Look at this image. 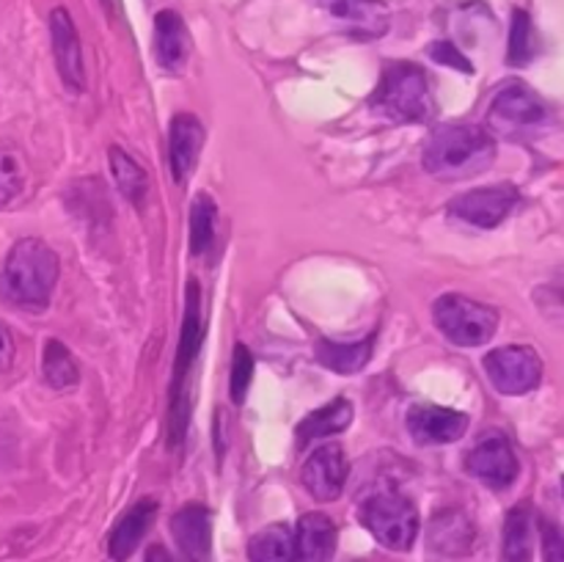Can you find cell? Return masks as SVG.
Here are the masks:
<instances>
[{
	"mask_svg": "<svg viewBox=\"0 0 564 562\" xmlns=\"http://www.w3.org/2000/svg\"><path fill=\"white\" fill-rule=\"evenodd\" d=\"M28 182V163L20 149L9 141H0V207L14 202Z\"/></svg>",
	"mask_w": 564,
	"mask_h": 562,
	"instance_id": "cell-28",
	"label": "cell"
},
{
	"mask_svg": "<svg viewBox=\"0 0 564 562\" xmlns=\"http://www.w3.org/2000/svg\"><path fill=\"white\" fill-rule=\"evenodd\" d=\"M375 350V334L367 339L358 342H334V339H319L314 353H317V361L325 364L328 369L339 375H356L361 372L369 364Z\"/></svg>",
	"mask_w": 564,
	"mask_h": 562,
	"instance_id": "cell-22",
	"label": "cell"
},
{
	"mask_svg": "<svg viewBox=\"0 0 564 562\" xmlns=\"http://www.w3.org/2000/svg\"><path fill=\"white\" fill-rule=\"evenodd\" d=\"M154 516H158V501L154 499H138L124 516L116 521L113 532L108 538V554L116 562H124L127 556L135 554V549L141 545L143 534L152 527Z\"/></svg>",
	"mask_w": 564,
	"mask_h": 562,
	"instance_id": "cell-20",
	"label": "cell"
},
{
	"mask_svg": "<svg viewBox=\"0 0 564 562\" xmlns=\"http://www.w3.org/2000/svg\"><path fill=\"white\" fill-rule=\"evenodd\" d=\"M204 339L202 325V292L196 281L187 284V303L185 320H182L180 347H176L174 364V383H171V402H169V444L180 446L187 435V419H191V400H187V372L198 356V347Z\"/></svg>",
	"mask_w": 564,
	"mask_h": 562,
	"instance_id": "cell-4",
	"label": "cell"
},
{
	"mask_svg": "<svg viewBox=\"0 0 564 562\" xmlns=\"http://www.w3.org/2000/svg\"><path fill=\"white\" fill-rule=\"evenodd\" d=\"M253 380V356L246 345H235V356H231V378H229V395L231 402L240 406L248 395V386Z\"/></svg>",
	"mask_w": 564,
	"mask_h": 562,
	"instance_id": "cell-30",
	"label": "cell"
},
{
	"mask_svg": "<svg viewBox=\"0 0 564 562\" xmlns=\"http://www.w3.org/2000/svg\"><path fill=\"white\" fill-rule=\"evenodd\" d=\"M540 545H543V562H564V532L554 521H540Z\"/></svg>",
	"mask_w": 564,
	"mask_h": 562,
	"instance_id": "cell-31",
	"label": "cell"
},
{
	"mask_svg": "<svg viewBox=\"0 0 564 562\" xmlns=\"http://www.w3.org/2000/svg\"><path fill=\"white\" fill-rule=\"evenodd\" d=\"M143 562H174V560H171V554H169V551H165V545L154 543V545H149V551H147V556H143Z\"/></svg>",
	"mask_w": 564,
	"mask_h": 562,
	"instance_id": "cell-34",
	"label": "cell"
},
{
	"mask_svg": "<svg viewBox=\"0 0 564 562\" xmlns=\"http://www.w3.org/2000/svg\"><path fill=\"white\" fill-rule=\"evenodd\" d=\"M154 55L165 72H182L191 58V33L176 11L163 9L154 17Z\"/></svg>",
	"mask_w": 564,
	"mask_h": 562,
	"instance_id": "cell-18",
	"label": "cell"
},
{
	"mask_svg": "<svg viewBox=\"0 0 564 562\" xmlns=\"http://www.w3.org/2000/svg\"><path fill=\"white\" fill-rule=\"evenodd\" d=\"M545 119V102L523 83L510 80L494 97L488 110V125L499 132H516L534 127Z\"/></svg>",
	"mask_w": 564,
	"mask_h": 562,
	"instance_id": "cell-10",
	"label": "cell"
},
{
	"mask_svg": "<svg viewBox=\"0 0 564 562\" xmlns=\"http://www.w3.org/2000/svg\"><path fill=\"white\" fill-rule=\"evenodd\" d=\"M42 372H44V380H47V383L58 391L72 389V386H77V380H80L77 361L72 358V353L66 350L64 342H58V339L44 342Z\"/></svg>",
	"mask_w": 564,
	"mask_h": 562,
	"instance_id": "cell-26",
	"label": "cell"
},
{
	"mask_svg": "<svg viewBox=\"0 0 564 562\" xmlns=\"http://www.w3.org/2000/svg\"><path fill=\"white\" fill-rule=\"evenodd\" d=\"M466 468L471 477H477L488 488L505 490L518 479L521 463H518L510 439L505 433H499V430H494V433H485L471 446V452L466 455Z\"/></svg>",
	"mask_w": 564,
	"mask_h": 562,
	"instance_id": "cell-8",
	"label": "cell"
},
{
	"mask_svg": "<svg viewBox=\"0 0 564 562\" xmlns=\"http://www.w3.org/2000/svg\"><path fill=\"white\" fill-rule=\"evenodd\" d=\"M534 55V28L532 17L523 9L512 11L510 25V47H507V64L527 66Z\"/></svg>",
	"mask_w": 564,
	"mask_h": 562,
	"instance_id": "cell-29",
	"label": "cell"
},
{
	"mask_svg": "<svg viewBox=\"0 0 564 562\" xmlns=\"http://www.w3.org/2000/svg\"><path fill=\"white\" fill-rule=\"evenodd\" d=\"M251 562H297L295 534L286 523H270L259 529L248 543Z\"/></svg>",
	"mask_w": 564,
	"mask_h": 562,
	"instance_id": "cell-25",
	"label": "cell"
},
{
	"mask_svg": "<svg viewBox=\"0 0 564 562\" xmlns=\"http://www.w3.org/2000/svg\"><path fill=\"white\" fill-rule=\"evenodd\" d=\"M11 361H14V339H11V331L0 320V372H6Z\"/></svg>",
	"mask_w": 564,
	"mask_h": 562,
	"instance_id": "cell-33",
	"label": "cell"
},
{
	"mask_svg": "<svg viewBox=\"0 0 564 562\" xmlns=\"http://www.w3.org/2000/svg\"><path fill=\"white\" fill-rule=\"evenodd\" d=\"M482 367L494 389L507 397L529 395L543 380V358L529 345L496 347L485 356Z\"/></svg>",
	"mask_w": 564,
	"mask_h": 562,
	"instance_id": "cell-7",
	"label": "cell"
},
{
	"mask_svg": "<svg viewBox=\"0 0 564 562\" xmlns=\"http://www.w3.org/2000/svg\"><path fill=\"white\" fill-rule=\"evenodd\" d=\"M347 474H350V463L341 444H323L303 463L301 479L317 501H336L345 490Z\"/></svg>",
	"mask_w": 564,
	"mask_h": 562,
	"instance_id": "cell-12",
	"label": "cell"
},
{
	"mask_svg": "<svg viewBox=\"0 0 564 562\" xmlns=\"http://www.w3.org/2000/svg\"><path fill=\"white\" fill-rule=\"evenodd\" d=\"M408 433L413 435V441L424 446H441L452 444V441H460L466 435L468 413L455 411V408L444 406H413L408 411Z\"/></svg>",
	"mask_w": 564,
	"mask_h": 562,
	"instance_id": "cell-14",
	"label": "cell"
},
{
	"mask_svg": "<svg viewBox=\"0 0 564 562\" xmlns=\"http://www.w3.org/2000/svg\"><path fill=\"white\" fill-rule=\"evenodd\" d=\"M352 422V402L345 397H336L328 406L317 408V411L308 413L301 424H297V446H306L312 441L325 439V435H336L341 430L350 428Z\"/></svg>",
	"mask_w": 564,
	"mask_h": 562,
	"instance_id": "cell-21",
	"label": "cell"
},
{
	"mask_svg": "<svg viewBox=\"0 0 564 562\" xmlns=\"http://www.w3.org/2000/svg\"><path fill=\"white\" fill-rule=\"evenodd\" d=\"M358 518L375 534V540L391 551H408L419 534L416 507L394 488L369 496L361 505Z\"/></svg>",
	"mask_w": 564,
	"mask_h": 562,
	"instance_id": "cell-5",
	"label": "cell"
},
{
	"mask_svg": "<svg viewBox=\"0 0 564 562\" xmlns=\"http://www.w3.org/2000/svg\"><path fill=\"white\" fill-rule=\"evenodd\" d=\"M215 220H218V207H215L209 193H196L191 204V251L193 257H204L213 248L215 240Z\"/></svg>",
	"mask_w": 564,
	"mask_h": 562,
	"instance_id": "cell-27",
	"label": "cell"
},
{
	"mask_svg": "<svg viewBox=\"0 0 564 562\" xmlns=\"http://www.w3.org/2000/svg\"><path fill=\"white\" fill-rule=\"evenodd\" d=\"M330 20L352 39L372 42L380 39L391 25V14L380 0H319Z\"/></svg>",
	"mask_w": 564,
	"mask_h": 562,
	"instance_id": "cell-13",
	"label": "cell"
},
{
	"mask_svg": "<svg viewBox=\"0 0 564 562\" xmlns=\"http://www.w3.org/2000/svg\"><path fill=\"white\" fill-rule=\"evenodd\" d=\"M61 264L53 248L39 237H22L0 268V295L28 312H42L58 284Z\"/></svg>",
	"mask_w": 564,
	"mask_h": 562,
	"instance_id": "cell-1",
	"label": "cell"
},
{
	"mask_svg": "<svg viewBox=\"0 0 564 562\" xmlns=\"http://www.w3.org/2000/svg\"><path fill=\"white\" fill-rule=\"evenodd\" d=\"M435 325L449 342L460 347H479L494 339L499 328V312L460 292H446L435 301Z\"/></svg>",
	"mask_w": 564,
	"mask_h": 562,
	"instance_id": "cell-6",
	"label": "cell"
},
{
	"mask_svg": "<svg viewBox=\"0 0 564 562\" xmlns=\"http://www.w3.org/2000/svg\"><path fill=\"white\" fill-rule=\"evenodd\" d=\"M108 160H110V171H113L116 187L121 191V196H124L132 207L141 209L149 196V176L147 171H143V165L121 147H110Z\"/></svg>",
	"mask_w": 564,
	"mask_h": 562,
	"instance_id": "cell-23",
	"label": "cell"
},
{
	"mask_svg": "<svg viewBox=\"0 0 564 562\" xmlns=\"http://www.w3.org/2000/svg\"><path fill=\"white\" fill-rule=\"evenodd\" d=\"M50 39H53L55 69L69 91H86V64H83V44L77 36V28L72 22V14L58 6L50 14Z\"/></svg>",
	"mask_w": 564,
	"mask_h": 562,
	"instance_id": "cell-11",
	"label": "cell"
},
{
	"mask_svg": "<svg viewBox=\"0 0 564 562\" xmlns=\"http://www.w3.org/2000/svg\"><path fill=\"white\" fill-rule=\"evenodd\" d=\"M562 488H564V483H562Z\"/></svg>",
	"mask_w": 564,
	"mask_h": 562,
	"instance_id": "cell-35",
	"label": "cell"
},
{
	"mask_svg": "<svg viewBox=\"0 0 564 562\" xmlns=\"http://www.w3.org/2000/svg\"><path fill=\"white\" fill-rule=\"evenodd\" d=\"M534 527L532 510L527 505H518L507 512L505 538H501V562H532Z\"/></svg>",
	"mask_w": 564,
	"mask_h": 562,
	"instance_id": "cell-24",
	"label": "cell"
},
{
	"mask_svg": "<svg viewBox=\"0 0 564 562\" xmlns=\"http://www.w3.org/2000/svg\"><path fill=\"white\" fill-rule=\"evenodd\" d=\"M424 169L438 180H468L490 169L496 138L479 125H444L424 143Z\"/></svg>",
	"mask_w": 564,
	"mask_h": 562,
	"instance_id": "cell-2",
	"label": "cell"
},
{
	"mask_svg": "<svg viewBox=\"0 0 564 562\" xmlns=\"http://www.w3.org/2000/svg\"><path fill=\"white\" fill-rule=\"evenodd\" d=\"M339 543V529L325 512H306L297 521L295 549L301 562H330Z\"/></svg>",
	"mask_w": 564,
	"mask_h": 562,
	"instance_id": "cell-19",
	"label": "cell"
},
{
	"mask_svg": "<svg viewBox=\"0 0 564 562\" xmlns=\"http://www.w3.org/2000/svg\"><path fill=\"white\" fill-rule=\"evenodd\" d=\"M375 110L391 121L411 125V121H427L435 110L430 80L422 66L408 64V61H394L386 66L383 77L378 83V91L369 99Z\"/></svg>",
	"mask_w": 564,
	"mask_h": 562,
	"instance_id": "cell-3",
	"label": "cell"
},
{
	"mask_svg": "<svg viewBox=\"0 0 564 562\" xmlns=\"http://www.w3.org/2000/svg\"><path fill=\"white\" fill-rule=\"evenodd\" d=\"M427 55L430 58H435L438 61V64H444V66H452V69H460V72H466V75H471L474 72V66H471V61L466 58V55L460 53V50H457V44H452V42H433L427 47Z\"/></svg>",
	"mask_w": 564,
	"mask_h": 562,
	"instance_id": "cell-32",
	"label": "cell"
},
{
	"mask_svg": "<svg viewBox=\"0 0 564 562\" xmlns=\"http://www.w3.org/2000/svg\"><path fill=\"white\" fill-rule=\"evenodd\" d=\"M427 543L444 556H466L477 545V527L463 510H438L430 521Z\"/></svg>",
	"mask_w": 564,
	"mask_h": 562,
	"instance_id": "cell-17",
	"label": "cell"
},
{
	"mask_svg": "<svg viewBox=\"0 0 564 562\" xmlns=\"http://www.w3.org/2000/svg\"><path fill=\"white\" fill-rule=\"evenodd\" d=\"M171 534L187 562H213V516L204 505H185L171 518Z\"/></svg>",
	"mask_w": 564,
	"mask_h": 562,
	"instance_id": "cell-15",
	"label": "cell"
},
{
	"mask_svg": "<svg viewBox=\"0 0 564 562\" xmlns=\"http://www.w3.org/2000/svg\"><path fill=\"white\" fill-rule=\"evenodd\" d=\"M204 147V127L193 114H176L169 125V165L171 176L185 185L198 163Z\"/></svg>",
	"mask_w": 564,
	"mask_h": 562,
	"instance_id": "cell-16",
	"label": "cell"
},
{
	"mask_svg": "<svg viewBox=\"0 0 564 562\" xmlns=\"http://www.w3.org/2000/svg\"><path fill=\"white\" fill-rule=\"evenodd\" d=\"M518 202H521L518 187L510 185V182H501V185L460 193V196L449 202V213L455 218L466 220V224L479 226V229H496V226L510 218Z\"/></svg>",
	"mask_w": 564,
	"mask_h": 562,
	"instance_id": "cell-9",
	"label": "cell"
}]
</instances>
